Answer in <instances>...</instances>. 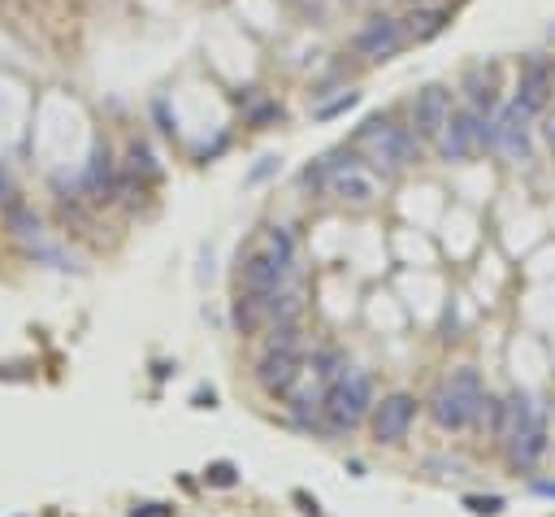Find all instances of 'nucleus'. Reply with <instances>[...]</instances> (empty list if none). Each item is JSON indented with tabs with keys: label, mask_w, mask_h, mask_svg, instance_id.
Returning <instances> with one entry per match:
<instances>
[{
	"label": "nucleus",
	"mask_w": 555,
	"mask_h": 517,
	"mask_svg": "<svg viewBox=\"0 0 555 517\" xmlns=\"http://www.w3.org/2000/svg\"><path fill=\"white\" fill-rule=\"evenodd\" d=\"M430 417L443 430H464L486 417V392L477 369H455V374L430 396Z\"/></svg>",
	"instance_id": "f257e3e1"
},
{
	"label": "nucleus",
	"mask_w": 555,
	"mask_h": 517,
	"mask_svg": "<svg viewBox=\"0 0 555 517\" xmlns=\"http://www.w3.org/2000/svg\"><path fill=\"white\" fill-rule=\"evenodd\" d=\"M361 148H365L373 170L399 174V170H408L417 161V135L395 126L390 118H369L365 131H361Z\"/></svg>",
	"instance_id": "f03ea898"
},
{
	"label": "nucleus",
	"mask_w": 555,
	"mask_h": 517,
	"mask_svg": "<svg viewBox=\"0 0 555 517\" xmlns=\"http://www.w3.org/2000/svg\"><path fill=\"white\" fill-rule=\"evenodd\" d=\"M321 413H325V422L338 426V430L361 426L365 417L373 413V387H369V378L361 374V369H343V374L330 383L325 400H321Z\"/></svg>",
	"instance_id": "7ed1b4c3"
},
{
	"label": "nucleus",
	"mask_w": 555,
	"mask_h": 517,
	"mask_svg": "<svg viewBox=\"0 0 555 517\" xmlns=\"http://www.w3.org/2000/svg\"><path fill=\"white\" fill-rule=\"evenodd\" d=\"M491 118H486V113H473V109H455L447 118V126L438 131V139H434L438 157L443 161H468L477 148H486V143H491Z\"/></svg>",
	"instance_id": "20e7f679"
},
{
	"label": "nucleus",
	"mask_w": 555,
	"mask_h": 517,
	"mask_svg": "<svg viewBox=\"0 0 555 517\" xmlns=\"http://www.w3.org/2000/svg\"><path fill=\"white\" fill-rule=\"evenodd\" d=\"M412 422H417V396H408V392L386 396L382 405H373V413H369L373 439L386 444V448L403 444V439H408V430H412Z\"/></svg>",
	"instance_id": "39448f33"
},
{
	"label": "nucleus",
	"mask_w": 555,
	"mask_h": 517,
	"mask_svg": "<svg viewBox=\"0 0 555 517\" xmlns=\"http://www.w3.org/2000/svg\"><path fill=\"white\" fill-rule=\"evenodd\" d=\"M491 148L503 152L508 161H525L529 157V113L520 105H503L491 118Z\"/></svg>",
	"instance_id": "423d86ee"
},
{
	"label": "nucleus",
	"mask_w": 555,
	"mask_h": 517,
	"mask_svg": "<svg viewBox=\"0 0 555 517\" xmlns=\"http://www.w3.org/2000/svg\"><path fill=\"white\" fill-rule=\"evenodd\" d=\"M403 44H408V30H403L399 18H373V22H365L361 30H356V40H352V48L361 57H369V61L395 57Z\"/></svg>",
	"instance_id": "0eeeda50"
},
{
	"label": "nucleus",
	"mask_w": 555,
	"mask_h": 517,
	"mask_svg": "<svg viewBox=\"0 0 555 517\" xmlns=\"http://www.w3.org/2000/svg\"><path fill=\"white\" fill-rule=\"evenodd\" d=\"M551 91H555V70L547 66V61H538L529 57L525 66H520V78H516V96H512V105H520L534 118V113H543L551 105Z\"/></svg>",
	"instance_id": "6e6552de"
},
{
	"label": "nucleus",
	"mask_w": 555,
	"mask_h": 517,
	"mask_svg": "<svg viewBox=\"0 0 555 517\" xmlns=\"http://www.w3.org/2000/svg\"><path fill=\"white\" fill-rule=\"evenodd\" d=\"M304 374V357L300 352H282V348H265V357L256 365V383L265 387V392H291L295 378Z\"/></svg>",
	"instance_id": "1a4fd4ad"
},
{
	"label": "nucleus",
	"mask_w": 555,
	"mask_h": 517,
	"mask_svg": "<svg viewBox=\"0 0 555 517\" xmlns=\"http://www.w3.org/2000/svg\"><path fill=\"white\" fill-rule=\"evenodd\" d=\"M451 91L447 87H426V91H417V105H412V122H417V135L421 139H438V131L447 126L451 118Z\"/></svg>",
	"instance_id": "9d476101"
},
{
	"label": "nucleus",
	"mask_w": 555,
	"mask_h": 517,
	"mask_svg": "<svg viewBox=\"0 0 555 517\" xmlns=\"http://www.w3.org/2000/svg\"><path fill=\"white\" fill-rule=\"evenodd\" d=\"M286 261H278L273 252H252L248 261H243V292H252V296H273V292H282V283H286Z\"/></svg>",
	"instance_id": "9b49d317"
},
{
	"label": "nucleus",
	"mask_w": 555,
	"mask_h": 517,
	"mask_svg": "<svg viewBox=\"0 0 555 517\" xmlns=\"http://www.w3.org/2000/svg\"><path fill=\"white\" fill-rule=\"evenodd\" d=\"M534 413H538V409H534L529 396H508L503 405H495V444L508 448L516 435L534 422Z\"/></svg>",
	"instance_id": "f8f14e48"
},
{
	"label": "nucleus",
	"mask_w": 555,
	"mask_h": 517,
	"mask_svg": "<svg viewBox=\"0 0 555 517\" xmlns=\"http://www.w3.org/2000/svg\"><path fill=\"white\" fill-rule=\"evenodd\" d=\"M543 452H547V417L534 413V422L508 444V461L516 465V470H534V465L543 461Z\"/></svg>",
	"instance_id": "ddd939ff"
},
{
	"label": "nucleus",
	"mask_w": 555,
	"mask_h": 517,
	"mask_svg": "<svg viewBox=\"0 0 555 517\" xmlns=\"http://www.w3.org/2000/svg\"><path fill=\"white\" fill-rule=\"evenodd\" d=\"M464 109H473V113H491L499 109V87H495V66L486 70V66H473L468 74H464Z\"/></svg>",
	"instance_id": "4468645a"
},
{
	"label": "nucleus",
	"mask_w": 555,
	"mask_h": 517,
	"mask_svg": "<svg viewBox=\"0 0 555 517\" xmlns=\"http://www.w3.org/2000/svg\"><path fill=\"white\" fill-rule=\"evenodd\" d=\"M235 322L243 331H252V326H260V322H269V296H252L248 292V300H239V309H235Z\"/></svg>",
	"instance_id": "2eb2a0df"
},
{
	"label": "nucleus",
	"mask_w": 555,
	"mask_h": 517,
	"mask_svg": "<svg viewBox=\"0 0 555 517\" xmlns=\"http://www.w3.org/2000/svg\"><path fill=\"white\" fill-rule=\"evenodd\" d=\"M443 26H447V13H443V9H430V13H417V18H412V35H417V40H430V35H438Z\"/></svg>",
	"instance_id": "dca6fc26"
},
{
	"label": "nucleus",
	"mask_w": 555,
	"mask_h": 517,
	"mask_svg": "<svg viewBox=\"0 0 555 517\" xmlns=\"http://www.w3.org/2000/svg\"><path fill=\"white\" fill-rule=\"evenodd\" d=\"M269 252L278 256V261H286V265H291V256H295V239H291V235L282 231V226H273V231H269Z\"/></svg>",
	"instance_id": "f3484780"
},
{
	"label": "nucleus",
	"mask_w": 555,
	"mask_h": 517,
	"mask_svg": "<svg viewBox=\"0 0 555 517\" xmlns=\"http://www.w3.org/2000/svg\"><path fill=\"white\" fill-rule=\"evenodd\" d=\"M130 161H135V166H130L135 174L143 170V174H148V179H156V174H161V170L152 166V152H148V148H139V143H135V148H130Z\"/></svg>",
	"instance_id": "a211bd4d"
},
{
	"label": "nucleus",
	"mask_w": 555,
	"mask_h": 517,
	"mask_svg": "<svg viewBox=\"0 0 555 517\" xmlns=\"http://www.w3.org/2000/svg\"><path fill=\"white\" fill-rule=\"evenodd\" d=\"M356 100H361V91H347L343 100H334V105H325V109H317V118H334V113H343V109H352Z\"/></svg>",
	"instance_id": "6ab92c4d"
},
{
	"label": "nucleus",
	"mask_w": 555,
	"mask_h": 517,
	"mask_svg": "<svg viewBox=\"0 0 555 517\" xmlns=\"http://www.w3.org/2000/svg\"><path fill=\"white\" fill-rule=\"evenodd\" d=\"M538 131H543V139H547V148L555 152V105H547V109H543V126H538Z\"/></svg>",
	"instance_id": "aec40b11"
},
{
	"label": "nucleus",
	"mask_w": 555,
	"mask_h": 517,
	"mask_svg": "<svg viewBox=\"0 0 555 517\" xmlns=\"http://www.w3.org/2000/svg\"><path fill=\"white\" fill-rule=\"evenodd\" d=\"M468 509H473V513H499V509H503V500H495V496H491V500L468 496Z\"/></svg>",
	"instance_id": "412c9836"
},
{
	"label": "nucleus",
	"mask_w": 555,
	"mask_h": 517,
	"mask_svg": "<svg viewBox=\"0 0 555 517\" xmlns=\"http://www.w3.org/2000/svg\"><path fill=\"white\" fill-rule=\"evenodd\" d=\"M213 482H221V487H226V482H235V474H230V465H217V470H213Z\"/></svg>",
	"instance_id": "4be33fe9"
},
{
	"label": "nucleus",
	"mask_w": 555,
	"mask_h": 517,
	"mask_svg": "<svg viewBox=\"0 0 555 517\" xmlns=\"http://www.w3.org/2000/svg\"><path fill=\"white\" fill-rule=\"evenodd\" d=\"M534 491H538V496H555V482H538Z\"/></svg>",
	"instance_id": "5701e85b"
}]
</instances>
